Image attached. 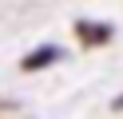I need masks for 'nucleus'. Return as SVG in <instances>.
I'll return each mask as SVG.
<instances>
[{
	"label": "nucleus",
	"instance_id": "1",
	"mask_svg": "<svg viewBox=\"0 0 123 119\" xmlns=\"http://www.w3.org/2000/svg\"><path fill=\"white\" fill-rule=\"evenodd\" d=\"M75 32H80L83 44H103V40H111V24H99V20H80Z\"/></svg>",
	"mask_w": 123,
	"mask_h": 119
},
{
	"label": "nucleus",
	"instance_id": "2",
	"mask_svg": "<svg viewBox=\"0 0 123 119\" xmlns=\"http://www.w3.org/2000/svg\"><path fill=\"white\" fill-rule=\"evenodd\" d=\"M52 60H60V48H36L24 60V71H36V68H44V63H52Z\"/></svg>",
	"mask_w": 123,
	"mask_h": 119
}]
</instances>
